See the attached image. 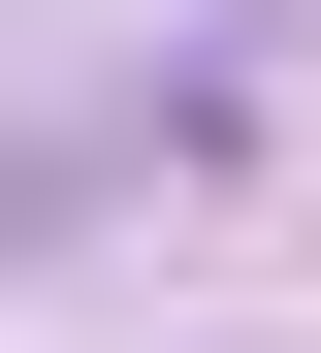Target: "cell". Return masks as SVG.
Segmentation results:
<instances>
[{
    "label": "cell",
    "mask_w": 321,
    "mask_h": 353,
    "mask_svg": "<svg viewBox=\"0 0 321 353\" xmlns=\"http://www.w3.org/2000/svg\"><path fill=\"white\" fill-rule=\"evenodd\" d=\"M128 193V129H0V257H32V225H97Z\"/></svg>",
    "instance_id": "1"
}]
</instances>
